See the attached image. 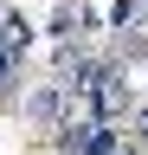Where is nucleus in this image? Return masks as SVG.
<instances>
[{"mask_svg": "<svg viewBox=\"0 0 148 155\" xmlns=\"http://www.w3.org/2000/svg\"><path fill=\"white\" fill-rule=\"evenodd\" d=\"M77 104H84V116L90 123H116V116H129L135 110V91H129V65H116V58H97L90 65V78H84V91H77Z\"/></svg>", "mask_w": 148, "mask_h": 155, "instance_id": "obj_1", "label": "nucleus"}, {"mask_svg": "<svg viewBox=\"0 0 148 155\" xmlns=\"http://www.w3.org/2000/svg\"><path fill=\"white\" fill-rule=\"evenodd\" d=\"M26 116H32L39 129H65V123H71V91L58 84V78L32 84V91H26Z\"/></svg>", "mask_w": 148, "mask_h": 155, "instance_id": "obj_2", "label": "nucleus"}, {"mask_svg": "<svg viewBox=\"0 0 148 155\" xmlns=\"http://www.w3.org/2000/svg\"><path fill=\"white\" fill-rule=\"evenodd\" d=\"M26 45H32V19H26V13H0V58L13 65Z\"/></svg>", "mask_w": 148, "mask_h": 155, "instance_id": "obj_3", "label": "nucleus"}, {"mask_svg": "<svg viewBox=\"0 0 148 155\" xmlns=\"http://www.w3.org/2000/svg\"><path fill=\"white\" fill-rule=\"evenodd\" d=\"M129 58H148V32H135V26H122V58L116 65H129Z\"/></svg>", "mask_w": 148, "mask_h": 155, "instance_id": "obj_4", "label": "nucleus"}, {"mask_svg": "<svg viewBox=\"0 0 148 155\" xmlns=\"http://www.w3.org/2000/svg\"><path fill=\"white\" fill-rule=\"evenodd\" d=\"M129 142H135V149H148V104H135V110H129Z\"/></svg>", "mask_w": 148, "mask_h": 155, "instance_id": "obj_5", "label": "nucleus"}, {"mask_svg": "<svg viewBox=\"0 0 148 155\" xmlns=\"http://www.w3.org/2000/svg\"><path fill=\"white\" fill-rule=\"evenodd\" d=\"M142 19V0H116V7H109V26H135Z\"/></svg>", "mask_w": 148, "mask_h": 155, "instance_id": "obj_6", "label": "nucleus"}, {"mask_svg": "<svg viewBox=\"0 0 148 155\" xmlns=\"http://www.w3.org/2000/svg\"><path fill=\"white\" fill-rule=\"evenodd\" d=\"M0 78H7V58H0Z\"/></svg>", "mask_w": 148, "mask_h": 155, "instance_id": "obj_7", "label": "nucleus"}]
</instances>
